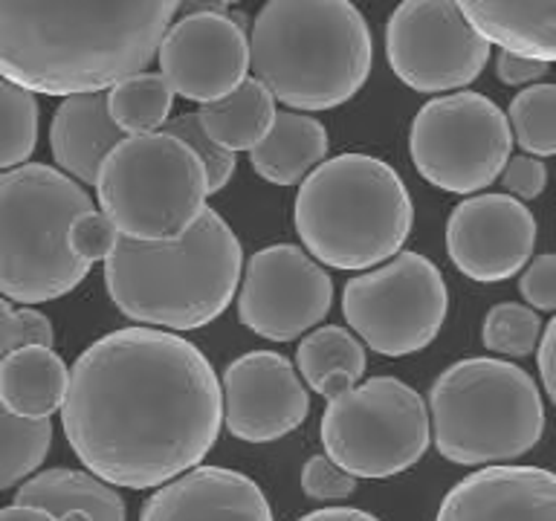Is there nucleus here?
<instances>
[{
  "mask_svg": "<svg viewBox=\"0 0 556 521\" xmlns=\"http://www.w3.org/2000/svg\"><path fill=\"white\" fill-rule=\"evenodd\" d=\"M61 425L104 484L151 490L215 449L220 380L189 339L160 328L113 330L70 368Z\"/></svg>",
  "mask_w": 556,
  "mask_h": 521,
  "instance_id": "obj_1",
  "label": "nucleus"
},
{
  "mask_svg": "<svg viewBox=\"0 0 556 521\" xmlns=\"http://www.w3.org/2000/svg\"><path fill=\"white\" fill-rule=\"evenodd\" d=\"M180 0H0V76L29 93L108 90L154 61Z\"/></svg>",
  "mask_w": 556,
  "mask_h": 521,
  "instance_id": "obj_2",
  "label": "nucleus"
},
{
  "mask_svg": "<svg viewBox=\"0 0 556 521\" xmlns=\"http://www.w3.org/2000/svg\"><path fill=\"white\" fill-rule=\"evenodd\" d=\"M243 250L215 208L172 241L116 238L104 258V287L125 319L160 330H198L232 304Z\"/></svg>",
  "mask_w": 556,
  "mask_h": 521,
  "instance_id": "obj_3",
  "label": "nucleus"
},
{
  "mask_svg": "<svg viewBox=\"0 0 556 521\" xmlns=\"http://www.w3.org/2000/svg\"><path fill=\"white\" fill-rule=\"evenodd\" d=\"M247 50L252 78L302 113L351 102L374 64L371 29L351 0H267Z\"/></svg>",
  "mask_w": 556,
  "mask_h": 521,
  "instance_id": "obj_4",
  "label": "nucleus"
},
{
  "mask_svg": "<svg viewBox=\"0 0 556 521\" xmlns=\"http://www.w3.org/2000/svg\"><path fill=\"white\" fill-rule=\"evenodd\" d=\"M295 234L325 267L368 269L397 255L415 206L403 177L371 154L325 156L299 186Z\"/></svg>",
  "mask_w": 556,
  "mask_h": 521,
  "instance_id": "obj_5",
  "label": "nucleus"
},
{
  "mask_svg": "<svg viewBox=\"0 0 556 521\" xmlns=\"http://www.w3.org/2000/svg\"><path fill=\"white\" fill-rule=\"evenodd\" d=\"M429 441L458 467H493L528 455L545 434V403L525 368L472 356L429 389Z\"/></svg>",
  "mask_w": 556,
  "mask_h": 521,
  "instance_id": "obj_6",
  "label": "nucleus"
},
{
  "mask_svg": "<svg viewBox=\"0 0 556 521\" xmlns=\"http://www.w3.org/2000/svg\"><path fill=\"white\" fill-rule=\"evenodd\" d=\"M93 208L81 182L43 163L0 171V295L43 304L73 293L90 267L67 246L73 217Z\"/></svg>",
  "mask_w": 556,
  "mask_h": 521,
  "instance_id": "obj_7",
  "label": "nucleus"
},
{
  "mask_svg": "<svg viewBox=\"0 0 556 521\" xmlns=\"http://www.w3.org/2000/svg\"><path fill=\"white\" fill-rule=\"evenodd\" d=\"M93 186L104 217L130 241L180 238L208 198L194 151L163 128L122 137L104 154Z\"/></svg>",
  "mask_w": 556,
  "mask_h": 521,
  "instance_id": "obj_8",
  "label": "nucleus"
},
{
  "mask_svg": "<svg viewBox=\"0 0 556 521\" xmlns=\"http://www.w3.org/2000/svg\"><path fill=\"white\" fill-rule=\"evenodd\" d=\"M321 446L354 478L406 472L429 449V411L424 397L397 377H371L328 399Z\"/></svg>",
  "mask_w": 556,
  "mask_h": 521,
  "instance_id": "obj_9",
  "label": "nucleus"
},
{
  "mask_svg": "<svg viewBox=\"0 0 556 521\" xmlns=\"http://www.w3.org/2000/svg\"><path fill=\"white\" fill-rule=\"evenodd\" d=\"M450 313L441 269L420 252H397L377 269L348 278L342 316L380 356H408L438 339Z\"/></svg>",
  "mask_w": 556,
  "mask_h": 521,
  "instance_id": "obj_10",
  "label": "nucleus"
},
{
  "mask_svg": "<svg viewBox=\"0 0 556 521\" xmlns=\"http://www.w3.org/2000/svg\"><path fill=\"white\" fill-rule=\"evenodd\" d=\"M510 148L504 111L472 90L426 102L408 128V156L417 174L450 194H476L493 186Z\"/></svg>",
  "mask_w": 556,
  "mask_h": 521,
  "instance_id": "obj_11",
  "label": "nucleus"
},
{
  "mask_svg": "<svg viewBox=\"0 0 556 521\" xmlns=\"http://www.w3.org/2000/svg\"><path fill=\"white\" fill-rule=\"evenodd\" d=\"M386 59L417 93H450L481 76L490 41L460 15L455 0H400L386 24Z\"/></svg>",
  "mask_w": 556,
  "mask_h": 521,
  "instance_id": "obj_12",
  "label": "nucleus"
},
{
  "mask_svg": "<svg viewBox=\"0 0 556 521\" xmlns=\"http://www.w3.org/2000/svg\"><path fill=\"white\" fill-rule=\"evenodd\" d=\"M333 304V281L302 246L273 243L241 269L238 319L255 336L293 342L316 328Z\"/></svg>",
  "mask_w": 556,
  "mask_h": 521,
  "instance_id": "obj_13",
  "label": "nucleus"
},
{
  "mask_svg": "<svg viewBox=\"0 0 556 521\" xmlns=\"http://www.w3.org/2000/svg\"><path fill=\"white\" fill-rule=\"evenodd\" d=\"M160 76L174 93L208 104L247 78L250 50L241 15L200 12L182 15L160 41Z\"/></svg>",
  "mask_w": 556,
  "mask_h": 521,
  "instance_id": "obj_14",
  "label": "nucleus"
},
{
  "mask_svg": "<svg viewBox=\"0 0 556 521\" xmlns=\"http://www.w3.org/2000/svg\"><path fill=\"white\" fill-rule=\"evenodd\" d=\"M311 394L287 356L252 351L238 356L220 380V415L232 437L273 443L307 420Z\"/></svg>",
  "mask_w": 556,
  "mask_h": 521,
  "instance_id": "obj_15",
  "label": "nucleus"
},
{
  "mask_svg": "<svg viewBox=\"0 0 556 521\" xmlns=\"http://www.w3.org/2000/svg\"><path fill=\"white\" fill-rule=\"evenodd\" d=\"M536 246V217L510 194H476L452 208L446 252L458 272L498 284L519 272Z\"/></svg>",
  "mask_w": 556,
  "mask_h": 521,
  "instance_id": "obj_16",
  "label": "nucleus"
},
{
  "mask_svg": "<svg viewBox=\"0 0 556 521\" xmlns=\"http://www.w3.org/2000/svg\"><path fill=\"white\" fill-rule=\"evenodd\" d=\"M434 521H556V478L493 463L452 486Z\"/></svg>",
  "mask_w": 556,
  "mask_h": 521,
  "instance_id": "obj_17",
  "label": "nucleus"
},
{
  "mask_svg": "<svg viewBox=\"0 0 556 521\" xmlns=\"http://www.w3.org/2000/svg\"><path fill=\"white\" fill-rule=\"evenodd\" d=\"M139 521H273L264 490L224 467H191L160 484Z\"/></svg>",
  "mask_w": 556,
  "mask_h": 521,
  "instance_id": "obj_18",
  "label": "nucleus"
},
{
  "mask_svg": "<svg viewBox=\"0 0 556 521\" xmlns=\"http://www.w3.org/2000/svg\"><path fill=\"white\" fill-rule=\"evenodd\" d=\"M122 137H128V134H122L113 125L104 90L64 96L50 125L52 160L59 165V171H64L81 186H93L104 154Z\"/></svg>",
  "mask_w": 556,
  "mask_h": 521,
  "instance_id": "obj_19",
  "label": "nucleus"
},
{
  "mask_svg": "<svg viewBox=\"0 0 556 521\" xmlns=\"http://www.w3.org/2000/svg\"><path fill=\"white\" fill-rule=\"evenodd\" d=\"M455 7L490 43L554 64L556 0H455Z\"/></svg>",
  "mask_w": 556,
  "mask_h": 521,
  "instance_id": "obj_20",
  "label": "nucleus"
},
{
  "mask_svg": "<svg viewBox=\"0 0 556 521\" xmlns=\"http://www.w3.org/2000/svg\"><path fill=\"white\" fill-rule=\"evenodd\" d=\"M67 365L52 347L21 345L0 363V403L17 417L43 420L64 403Z\"/></svg>",
  "mask_w": 556,
  "mask_h": 521,
  "instance_id": "obj_21",
  "label": "nucleus"
},
{
  "mask_svg": "<svg viewBox=\"0 0 556 521\" xmlns=\"http://www.w3.org/2000/svg\"><path fill=\"white\" fill-rule=\"evenodd\" d=\"M328 156V130L304 113H276L258 145L250 148L252 171L273 186H295Z\"/></svg>",
  "mask_w": 556,
  "mask_h": 521,
  "instance_id": "obj_22",
  "label": "nucleus"
},
{
  "mask_svg": "<svg viewBox=\"0 0 556 521\" xmlns=\"http://www.w3.org/2000/svg\"><path fill=\"white\" fill-rule=\"evenodd\" d=\"M15 504L38 507L55 519L73 510L87 512L90 521L128 519L122 495L93 472H78V469H47L33 478H24V486H17Z\"/></svg>",
  "mask_w": 556,
  "mask_h": 521,
  "instance_id": "obj_23",
  "label": "nucleus"
},
{
  "mask_svg": "<svg viewBox=\"0 0 556 521\" xmlns=\"http://www.w3.org/2000/svg\"><path fill=\"white\" fill-rule=\"evenodd\" d=\"M273 119H276V99L258 78H243L229 93L198 111L203 134L232 154L258 145Z\"/></svg>",
  "mask_w": 556,
  "mask_h": 521,
  "instance_id": "obj_24",
  "label": "nucleus"
},
{
  "mask_svg": "<svg viewBox=\"0 0 556 521\" xmlns=\"http://www.w3.org/2000/svg\"><path fill=\"white\" fill-rule=\"evenodd\" d=\"M108 113L122 134H148L168 122L174 90L160 73H130L113 81L108 90Z\"/></svg>",
  "mask_w": 556,
  "mask_h": 521,
  "instance_id": "obj_25",
  "label": "nucleus"
},
{
  "mask_svg": "<svg viewBox=\"0 0 556 521\" xmlns=\"http://www.w3.org/2000/svg\"><path fill=\"white\" fill-rule=\"evenodd\" d=\"M365 365H368L365 345L351 330L339 328V325H325V328L313 330L311 336H304L295 347V371L311 389H316V382L330 371H345L359 382Z\"/></svg>",
  "mask_w": 556,
  "mask_h": 521,
  "instance_id": "obj_26",
  "label": "nucleus"
},
{
  "mask_svg": "<svg viewBox=\"0 0 556 521\" xmlns=\"http://www.w3.org/2000/svg\"><path fill=\"white\" fill-rule=\"evenodd\" d=\"M52 446L50 417L29 420L0 403V490L21 484L47 460Z\"/></svg>",
  "mask_w": 556,
  "mask_h": 521,
  "instance_id": "obj_27",
  "label": "nucleus"
},
{
  "mask_svg": "<svg viewBox=\"0 0 556 521\" xmlns=\"http://www.w3.org/2000/svg\"><path fill=\"white\" fill-rule=\"evenodd\" d=\"M513 128V139L528 154L547 156L556 154V87L542 85L525 87L510 102V111L504 113Z\"/></svg>",
  "mask_w": 556,
  "mask_h": 521,
  "instance_id": "obj_28",
  "label": "nucleus"
},
{
  "mask_svg": "<svg viewBox=\"0 0 556 521\" xmlns=\"http://www.w3.org/2000/svg\"><path fill=\"white\" fill-rule=\"evenodd\" d=\"M38 145V102L26 87L0 76V171L24 165Z\"/></svg>",
  "mask_w": 556,
  "mask_h": 521,
  "instance_id": "obj_29",
  "label": "nucleus"
},
{
  "mask_svg": "<svg viewBox=\"0 0 556 521\" xmlns=\"http://www.w3.org/2000/svg\"><path fill=\"white\" fill-rule=\"evenodd\" d=\"M545 321L539 319V313L528 304H495L493 310L486 313L484 339L486 351L502 356H528L536 351V342L542 336Z\"/></svg>",
  "mask_w": 556,
  "mask_h": 521,
  "instance_id": "obj_30",
  "label": "nucleus"
},
{
  "mask_svg": "<svg viewBox=\"0 0 556 521\" xmlns=\"http://www.w3.org/2000/svg\"><path fill=\"white\" fill-rule=\"evenodd\" d=\"M163 130H168L172 137H177L194 151V156L200 160V168H203V177H206V194H217L226 182L232 180L235 154L217 145V142H212V139L203 134V128H200L198 122V113H182L177 119L165 122Z\"/></svg>",
  "mask_w": 556,
  "mask_h": 521,
  "instance_id": "obj_31",
  "label": "nucleus"
},
{
  "mask_svg": "<svg viewBox=\"0 0 556 521\" xmlns=\"http://www.w3.org/2000/svg\"><path fill=\"white\" fill-rule=\"evenodd\" d=\"M52 321L38 313L35 307L24 304V307H12L9 298L0 295V363L9 351H15L21 345H47L52 347Z\"/></svg>",
  "mask_w": 556,
  "mask_h": 521,
  "instance_id": "obj_32",
  "label": "nucleus"
},
{
  "mask_svg": "<svg viewBox=\"0 0 556 521\" xmlns=\"http://www.w3.org/2000/svg\"><path fill=\"white\" fill-rule=\"evenodd\" d=\"M116 229L104 217V212L87 208L81 215L73 217L67 229V246L78 260H85L87 267H93L96 260H104L111 255L113 243H116Z\"/></svg>",
  "mask_w": 556,
  "mask_h": 521,
  "instance_id": "obj_33",
  "label": "nucleus"
},
{
  "mask_svg": "<svg viewBox=\"0 0 556 521\" xmlns=\"http://www.w3.org/2000/svg\"><path fill=\"white\" fill-rule=\"evenodd\" d=\"M356 478L339 469L328 455H313L302 469V490L313 501H342L356 493Z\"/></svg>",
  "mask_w": 556,
  "mask_h": 521,
  "instance_id": "obj_34",
  "label": "nucleus"
},
{
  "mask_svg": "<svg viewBox=\"0 0 556 521\" xmlns=\"http://www.w3.org/2000/svg\"><path fill=\"white\" fill-rule=\"evenodd\" d=\"M519 278V290L521 298L528 302V307L533 310H556V255L554 252H545V255H539L528 264V267H521Z\"/></svg>",
  "mask_w": 556,
  "mask_h": 521,
  "instance_id": "obj_35",
  "label": "nucleus"
},
{
  "mask_svg": "<svg viewBox=\"0 0 556 521\" xmlns=\"http://www.w3.org/2000/svg\"><path fill=\"white\" fill-rule=\"evenodd\" d=\"M504 191L516 200H536L547 186V168L542 156H507L502 168Z\"/></svg>",
  "mask_w": 556,
  "mask_h": 521,
  "instance_id": "obj_36",
  "label": "nucleus"
},
{
  "mask_svg": "<svg viewBox=\"0 0 556 521\" xmlns=\"http://www.w3.org/2000/svg\"><path fill=\"white\" fill-rule=\"evenodd\" d=\"M547 69H551L547 61L528 59V55H519V52L510 50H502L498 52V59H495V76H498V81L507 87L536 85Z\"/></svg>",
  "mask_w": 556,
  "mask_h": 521,
  "instance_id": "obj_37",
  "label": "nucleus"
},
{
  "mask_svg": "<svg viewBox=\"0 0 556 521\" xmlns=\"http://www.w3.org/2000/svg\"><path fill=\"white\" fill-rule=\"evenodd\" d=\"M536 363L542 389L556 403V321H545L542 328V336L536 342Z\"/></svg>",
  "mask_w": 556,
  "mask_h": 521,
  "instance_id": "obj_38",
  "label": "nucleus"
},
{
  "mask_svg": "<svg viewBox=\"0 0 556 521\" xmlns=\"http://www.w3.org/2000/svg\"><path fill=\"white\" fill-rule=\"evenodd\" d=\"M299 521H380L377 516L356 507H325V510H313L302 516Z\"/></svg>",
  "mask_w": 556,
  "mask_h": 521,
  "instance_id": "obj_39",
  "label": "nucleus"
},
{
  "mask_svg": "<svg viewBox=\"0 0 556 521\" xmlns=\"http://www.w3.org/2000/svg\"><path fill=\"white\" fill-rule=\"evenodd\" d=\"M351 385H356V380L351 377V373L330 371V373H325L319 382H316V389L313 391H316V394H321L325 399H333V397H339V394H345Z\"/></svg>",
  "mask_w": 556,
  "mask_h": 521,
  "instance_id": "obj_40",
  "label": "nucleus"
},
{
  "mask_svg": "<svg viewBox=\"0 0 556 521\" xmlns=\"http://www.w3.org/2000/svg\"><path fill=\"white\" fill-rule=\"evenodd\" d=\"M0 521H59L50 512L38 510V507H26V504H12L0 510Z\"/></svg>",
  "mask_w": 556,
  "mask_h": 521,
  "instance_id": "obj_41",
  "label": "nucleus"
},
{
  "mask_svg": "<svg viewBox=\"0 0 556 521\" xmlns=\"http://www.w3.org/2000/svg\"><path fill=\"white\" fill-rule=\"evenodd\" d=\"M229 0H180V15H200V12H226Z\"/></svg>",
  "mask_w": 556,
  "mask_h": 521,
  "instance_id": "obj_42",
  "label": "nucleus"
},
{
  "mask_svg": "<svg viewBox=\"0 0 556 521\" xmlns=\"http://www.w3.org/2000/svg\"><path fill=\"white\" fill-rule=\"evenodd\" d=\"M59 521H90V516H87V512L73 510V512H67V516H61Z\"/></svg>",
  "mask_w": 556,
  "mask_h": 521,
  "instance_id": "obj_43",
  "label": "nucleus"
},
{
  "mask_svg": "<svg viewBox=\"0 0 556 521\" xmlns=\"http://www.w3.org/2000/svg\"><path fill=\"white\" fill-rule=\"evenodd\" d=\"M229 3H241V0H229Z\"/></svg>",
  "mask_w": 556,
  "mask_h": 521,
  "instance_id": "obj_44",
  "label": "nucleus"
}]
</instances>
